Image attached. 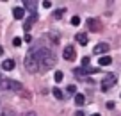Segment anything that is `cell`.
Listing matches in <instances>:
<instances>
[{
	"label": "cell",
	"mask_w": 121,
	"mask_h": 116,
	"mask_svg": "<svg viewBox=\"0 0 121 116\" xmlns=\"http://www.w3.org/2000/svg\"><path fill=\"white\" fill-rule=\"evenodd\" d=\"M116 107V104H114V102H107V109H114Z\"/></svg>",
	"instance_id": "24"
},
{
	"label": "cell",
	"mask_w": 121,
	"mask_h": 116,
	"mask_svg": "<svg viewBox=\"0 0 121 116\" xmlns=\"http://www.w3.org/2000/svg\"><path fill=\"white\" fill-rule=\"evenodd\" d=\"M96 68H91V66H82V68H77L75 75H91V73H96Z\"/></svg>",
	"instance_id": "6"
},
{
	"label": "cell",
	"mask_w": 121,
	"mask_h": 116,
	"mask_svg": "<svg viewBox=\"0 0 121 116\" xmlns=\"http://www.w3.org/2000/svg\"><path fill=\"white\" fill-rule=\"evenodd\" d=\"M25 68L29 73H38L39 71V61H38V54H36V48L29 50L25 57Z\"/></svg>",
	"instance_id": "2"
},
{
	"label": "cell",
	"mask_w": 121,
	"mask_h": 116,
	"mask_svg": "<svg viewBox=\"0 0 121 116\" xmlns=\"http://www.w3.org/2000/svg\"><path fill=\"white\" fill-rule=\"evenodd\" d=\"M71 23H73V25H80V18H78V16H73V18H71Z\"/></svg>",
	"instance_id": "18"
},
{
	"label": "cell",
	"mask_w": 121,
	"mask_h": 116,
	"mask_svg": "<svg viewBox=\"0 0 121 116\" xmlns=\"http://www.w3.org/2000/svg\"><path fill=\"white\" fill-rule=\"evenodd\" d=\"M75 116H84V112H82V111H77V114H75Z\"/></svg>",
	"instance_id": "26"
},
{
	"label": "cell",
	"mask_w": 121,
	"mask_h": 116,
	"mask_svg": "<svg viewBox=\"0 0 121 116\" xmlns=\"http://www.w3.org/2000/svg\"><path fill=\"white\" fill-rule=\"evenodd\" d=\"M0 89H13V91H22L23 86L16 80H11V79H4L2 77V82H0Z\"/></svg>",
	"instance_id": "3"
},
{
	"label": "cell",
	"mask_w": 121,
	"mask_h": 116,
	"mask_svg": "<svg viewBox=\"0 0 121 116\" xmlns=\"http://www.w3.org/2000/svg\"><path fill=\"white\" fill-rule=\"evenodd\" d=\"M13 45H14V46H20V45H22V39H20V37H14V39H13Z\"/></svg>",
	"instance_id": "19"
},
{
	"label": "cell",
	"mask_w": 121,
	"mask_h": 116,
	"mask_svg": "<svg viewBox=\"0 0 121 116\" xmlns=\"http://www.w3.org/2000/svg\"><path fill=\"white\" fill-rule=\"evenodd\" d=\"M116 80H117V79H116V75H114V73H109L105 79L102 80V91H109L110 88L116 84Z\"/></svg>",
	"instance_id": "4"
},
{
	"label": "cell",
	"mask_w": 121,
	"mask_h": 116,
	"mask_svg": "<svg viewBox=\"0 0 121 116\" xmlns=\"http://www.w3.org/2000/svg\"><path fill=\"white\" fill-rule=\"evenodd\" d=\"M23 5H25L27 9H30L32 13H34L36 7H38V4H36V2H30V0H25V2H23Z\"/></svg>",
	"instance_id": "12"
},
{
	"label": "cell",
	"mask_w": 121,
	"mask_h": 116,
	"mask_svg": "<svg viewBox=\"0 0 121 116\" xmlns=\"http://www.w3.org/2000/svg\"><path fill=\"white\" fill-rule=\"evenodd\" d=\"M2 68H4L5 71H11V70H14V61H13V59H5L4 63H2Z\"/></svg>",
	"instance_id": "10"
},
{
	"label": "cell",
	"mask_w": 121,
	"mask_h": 116,
	"mask_svg": "<svg viewBox=\"0 0 121 116\" xmlns=\"http://www.w3.org/2000/svg\"><path fill=\"white\" fill-rule=\"evenodd\" d=\"M52 93H53V97H55L57 100H62V98H64V93H62V91L59 89V88H53V89H52Z\"/></svg>",
	"instance_id": "15"
},
{
	"label": "cell",
	"mask_w": 121,
	"mask_h": 116,
	"mask_svg": "<svg viewBox=\"0 0 121 116\" xmlns=\"http://www.w3.org/2000/svg\"><path fill=\"white\" fill-rule=\"evenodd\" d=\"M62 57H64L66 61H75V57H77L75 48H73L71 45H68V46L64 48V52H62Z\"/></svg>",
	"instance_id": "5"
},
{
	"label": "cell",
	"mask_w": 121,
	"mask_h": 116,
	"mask_svg": "<svg viewBox=\"0 0 121 116\" xmlns=\"http://www.w3.org/2000/svg\"><path fill=\"white\" fill-rule=\"evenodd\" d=\"M110 63H112V57L110 56H102L98 59V64H102V66H109Z\"/></svg>",
	"instance_id": "11"
},
{
	"label": "cell",
	"mask_w": 121,
	"mask_h": 116,
	"mask_svg": "<svg viewBox=\"0 0 121 116\" xmlns=\"http://www.w3.org/2000/svg\"><path fill=\"white\" fill-rule=\"evenodd\" d=\"M0 82H2V77H0Z\"/></svg>",
	"instance_id": "29"
},
{
	"label": "cell",
	"mask_w": 121,
	"mask_h": 116,
	"mask_svg": "<svg viewBox=\"0 0 121 116\" xmlns=\"http://www.w3.org/2000/svg\"><path fill=\"white\" fill-rule=\"evenodd\" d=\"M75 91H77V88L73 86V84H71V86H68V93H75Z\"/></svg>",
	"instance_id": "22"
},
{
	"label": "cell",
	"mask_w": 121,
	"mask_h": 116,
	"mask_svg": "<svg viewBox=\"0 0 121 116\" xmlns=\"http://www.w3.org/2000/svg\"><path fill=\"white\" fill-rule=\"evenodd\" d=\"M25 41H27V43L32 41V36H30V34H27V36H25Z\"/></svg>",
	"instance_id": "25"
},
{
	"label": "cell",
	"mask_w": 121,
	"mask_h": 116,
	"mask_svg": "<svg viewBox=\"0 0 121 116\" xmlns=\"http://www.w3.org/2000/svg\"><path fill=\"white\" fill-rule=\"evenodd\" d=\"M2 54H4V48H2V46H0V56H2Z\"/></svg>",
	"instance_id": "27"
},
{
	"label": "cell",
	"mask_w": 121,
	"mask_h": 116,
	"mask_svg": "<svg viewBox=\"0 0 121 116\" xmlns=\"http://www.w3.org/2000/svg\"><path fill=\"white\" fill-rule=\"evenodd\" d=\"M36 54H38V61H39V71H46L50 66L55 64V57H53V52L48 48H36Z\"/></svg>",
	"instance_id": "1"
},
{
	"label": "cell",
	"mask_w": 121,
	"mask_h": 116,
	"mask_svg": "<svg viewBox=\"0 0 121 116\" xmlns=\"http://www.w3.org/2000/svg\"><path fill=\"white\" fill-rule=\"evenodd\" d=\"M109 52V45L107 43H98V45H95V54L96 56H102V54Z\"/></svg>",
	"instance_id": "7"
},
{
	"label": "cell",
	"mask_w": 121,
	"mask_h": 116,
	"mask_svg": "<svg viewBox=\"0 0 121 116\" xmlns=\"http://www.w3.org/2000/svg\"><path fill=\"white\" fill-rule=\"evenodd\" d=\"M0 116H14V112L9 109H4V111H0Z\"/></svg>",
	"instance_id": "17"
},
{
	"label": "cell",
	"mask_w": 121,
	"mask_h": 116,
	"mask_svg": "<svg viewBox=\"0 0 121 116\" xmlns=\"http://www.w3.org/2000/svg\"><path fill=\"white\" fill-rule=\"evenodd\" d=\"M84 102H86V97H84L82 93H77L75 95V104L77 105H84Z\"/></svg>",
	"instance_id": "13"
},
{
	"label": "cell",
	"mask_w": 121,
	"mask_h": 116,
	"mask_svg": "<svg viewBox=\"0 0 121 116\" xmlns=\"http://www.w3.org/2000/svg\"><path fill=\"white\" fill-rule=\"evenodd\" d=\"M75 39H77V43H78V45H87V41H89V39H87V34H84V32H78V34H75Z\"/></svg>",
	"instance_id": "8"
},
{
	"label": "cell",
	"mask_w": 121,
	"mask_h": 116,
	"mask_svg": "<svg viewBox=\"0 0 121 116\" xmlns=\"http://www.w3.org/2000/svg\"><path fill=\"white\" fill-rule=\"evenodd\" d=\"M13 16H14L16 20H23V16H25V9H23V7H14V9H13Z\"/></svg>",
	"instance_id": "9"
},
{
	"label": "cell",
	"mask_w": 121,
	"mask_h": 116,
	"mask_svg": "<svg viewBox=\"0 0 121 116\" xmlns=\"http://www.w3.org/2000/svg\"><path fill=\"white\" fill-rule=\"evenodd\" d=\"M43 7H46V9H48V7H52V2H48V0H45V2H43Z\"/></svg>",
	"instance_id": "23"
},
{
	"label": "cell",
	"mask_w": 121,
	"mask_h": 116,
	"mask_svg": "<svg viewBox=\"0 0 121 116\" xmlns=\"http://www.w3.org/2000/svg\"><path fill=\"white\" fill-rule=\"evenodd\" d=\"M62 79H64V75H62V71H55V75H53V80H55V82H60Z\"/></svg>",
	"instance_id": "16"
},
{
	"label": "cell",
	"mask_w": 121,
	"mask_h": 116,
	"mask_svg": "<svg viewBox=\"0 0 121 116\" xmlns=\"http://www.w3.org/2000/svg\"><path fill=\"white\" fill-rule=\"evenodd\" d=\"M96 22H98V20H95V18H89V20H87V25H89L91 30H98V23H96Z\"/></svg>",
	"instance_id": "14"
},
{
	"label": "cell",
	"mask_w": 121,
	"mask_h": 116,
	"mask_svg": "<svg viewBox=\"0 0 121 116\" xmlns=\"http://www.w3.org/2000/svg\"><path fill=\"white\" fill-rule=\"evenodd\" d=\"M64 11H66V9H59V11L55 13V18H60V16L64 14Z\"/></svg>",
	"instance_id": "20"
},
{
	"label": "cell",
	"mask_w": 121,
	"mask_h": 116,
	"mask_svg": "<svg viewBox=\"0 0 121 116\" xmlns=\"http://www.w3.org/2000/svg\"><path fill=\"white\" fill-rule=\"evenodd\" d=\"M91 116H100V114H98V112H96V114H91Z\"/></svg>",
	"instance_id": "28"
},
{
	"label": "cell",
	"mask_w": 121,
	"mask_h": 116,
	"mask_svg": "<svg viewBox=\"0 0 121 116\" xmlns=\"http://www.w3.org/2000/svg\"><path fill=\"white\" fill-rule=\"evenodd\" d=\"M82 66H89V57H84L82 59Z\"/></svg>",
	"instance_id": "21"
}]
</instances>
